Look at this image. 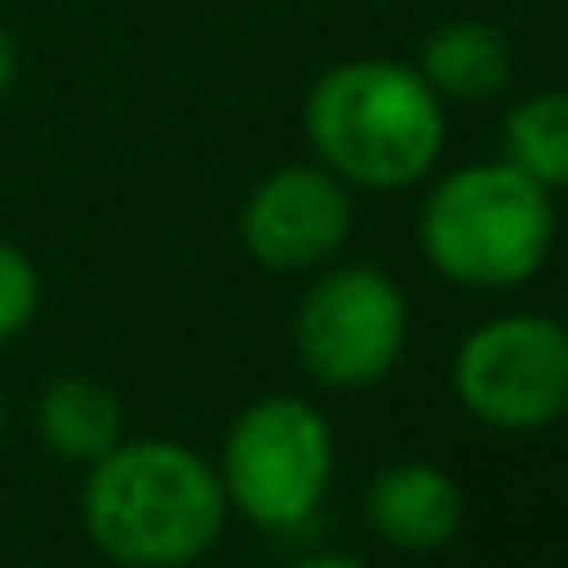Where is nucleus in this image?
I'll return each mask as SVG.
<instances>
[{"label":"nucleus","mask_w":568,"mask_h":568,"mask_svg":"<svg viewBox=\"0 0 568 568\" xmlns=\"http://www.w3.org/2000/svg\"><path fill=\"white\" fill-rule=\"evenodd\" d=\"M449 384L484 429H554L568 419V320L539 310L489 314L459 339Z\"/></svg>","instance_id":"5"},{"label":"nucleus","mask_w":568,"mask_h":568,"mask_svg":"<svg viewBox=\"0 0 568 568\" xmlns=\"http://www.w3.org/2000/svg\"><path fill=\"white\" fill-rule=\"evenodd\" d=\"M564 320H568V300H564Z\"/></svg>","instance_id":"17"},{"label":"nucleus","mask_w":568,"mask_h":568,"mask_svg":"<svg viewBox=\"0 0 568 568\" xmlns=\"http://www.w3.org/2000/svg\"><path fill=\"white\" fill-rule=\"evenodd\" d=\"M0 434H6V399H0Z\"/></svg>","instance_id":"15"},{"label":"nucleus","mask_w":568,"mask_h":568,"mask_svg":"<svg viewBox=\"0 0 568 568\" xmlns=\"http://www.w3.org/2000/svg\"><path fill=\"white\" fill-rule=\"evenodd\" d=\"M36 434L55 459L95 464L125 439V409L90 374H55L36 399Z\"/></svg>","instance_id":"10"},{"label":"nucleus","mask_w":568,"mask_h":568,"mask_svg":"<svg viewBox=\"0 0 568 568\" xmlns=\"http://www.w3.org/2000/svg\"><path fill=\"white\" fill-rule=\"evenodd\" d=\"M419 75L434 85V95L449 105H484V100L504 95L514 80V50L504 40L499 26L489 20H474V16H459V20H444L424 36L419 45Z\"/></svg>","instance_id":"9"},{"label":"nucleus","mask_w":568,"mask_h":568,"mask_svg":"<svg viewBox=\"0 0 568 568\" xmlns=\"http://www.w3.org/2000/svg\"><path fill=\"white\" fill-rule=\"evenodd\" d=\"M504 160L549 195L568 190V85L514 100L504 115Z\"/></svg>","instance_id":"11"},{"label":"nucleus","mask_w":568,"mask_h":568,"mask_svg":"<svg viewBox=\"0 0 568 568\" xmlns=\"http://www.w3.org/2000/svg\"><path fill=\"white\" fill-rule=\"evenodd\" d=\"M364 524L374 539L399 554H434L459 534L464 489L439 464L399 459L374 474L364 489Z\"/></svg>","instance_id":"8"},{"label":"nucleus","mask_w":568,"mask_h":568,"mask_svg":"<svg viewBox=\"0 0 568 568\" xmlns=\"http://www.w3.org/2000/svg\"><path fill=\"white\" fill-rule=\"evenodd\" d=\"M304 140L349 190L399 195L434 175L449 140V110L414 60L354 55L310 85Z\"/></svg>","instance_id":"2"},{"label":"nucleus","mask_w":568,"mask_h":568,"mask_svg":"<svg viewBox=\"0 0 568 568\" xmlns=\"http://www.w3.org/2000/svg\"><path fill=\"white\" fill-rule=\"evenodd\" d=\"M30 568H50V564H30Z\"/></svg>","instance_id":"16"},{"label":"nucleus","mask_w":568,"mask_h":568,"mask_svg":"<svg viewBox=\"0 0 568 568\" xmlns=\"http://www.w3.org/2000/svg\"><path fill=\"white\" fill-rule=\"evenodd\" d=\"M419 250L459 290H519L549 265L559 240V205L509 160H469L424 190Z\"/></svg>","instance_id":"3"},{"label":"nucleus","mask_w":568,"mask_h":568,"mask_svg":"<svg viewBox=\"0 0 568 568\" xmlns=\"http://www.w3.org/2000/svg\"><path fill=\"white\" fill-rule=\"evenodd\" d=\"M334 424L300 394H260L230 419L220 444V484L230 514L265 534H300L314 524L334 484Z\"/></svg>","instance_id":"4"},{"label":"nucleus","mask_w":568,"mask_h":568,"mask_svg":"<svg viewBox=\"0 0 568 568\" xmlns=\"http://www.w3.org/2000/svg\"><path fill=\"white\" fill-rule=\"evenodd\" d=\"M354 235V190L320 160H290L240 205V245L270 275H314Z\"/></svg>","instance_id":"7"},{"label":"nucleus","mask_w":568,"mask_h":568,"mask_svg":"<svg viewBox=\"0 0 568 568\" xmlns=\"http://www.w3.org/2000/svg\"><path fill=\"white\" fill-rule=\"evenodd\" d=\"M16 70H20V55H16V40L0 30V95L16 85Z\"/></svg>","instance_id":"14"},{"label":"nucleus","mask_w":568,"mask_h":568,"mask_svg":"<svg viewBox=\"0 0 568 568\" xmlns=\"http://www.w3.org/2000/svg\"><path fill=\"white\" fill-rule=\"evenodd\" d=\"M294 354L320 389L359 394L389 379L409 344V294L379 265H324L294 304Z\"/></svg>","instance_id":"6"},{"label":"nucleus","mask_w":568,"mask_h":568,"mask_svg":"<svg viewBox=\"0 0 568 568\" xmlns=\"http://www.w3.org/2000/svg\"><path fill=\"white\" fill-rule=\"evenodd\" d=\"M290 568H374V564L354 559V554H304V559Z\"/></svg>","instance_id":"13"},{"label":"nucleus","mask_w":568,"mask_h":568,"mask_svg":"<svg viewBox=\"0 0 568 568\" xmlns=\"http://www.w3.org/2000/svg\"><path fill=\"white\" fill-rule=\"evenodd\" d=\"M40 310V270L20 245L0 240V344H10L20 329H30Z\"/></svg>","instance_id":"12"},{"label":"nucleus","mask_w":568,"mask_h":568,"mask_svg":"<svg viewBox=\"0 0 568 568\" xmlns=\"http://www.w3.org/2000/svg\"><path fill=\"white\" fill-rule=\"evenodd\" d=\"M80 524L120 568H190L220 544L230 499L215 459L180 439H120L85 464Z\"/></svg>","instance_id":"1"}]
</instances>
